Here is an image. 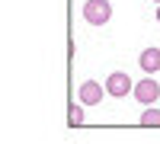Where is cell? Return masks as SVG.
Here are the masks:
<instances>
[{
  "label": "cell",
  "instance_id": "cell-1",
  "mask_svg": "<svg viewBox=\"0 0 160 144\" xmlns=\"http://www.w3.org/2000/svg\"><path fill=\"white\" fill-rule=\"evenodd\" d=\"M80 16H83L90 26H106L112 19V3L109 0H87L83 10H80Z\"/></svg>",
  "mask_w": 160,
  "mask_h": 144
},
{
  "label": "cell",
  "instance_id": "cell-2",
  "mask_svg": "<svg viewBox=\"0 0 160 144\" xmlns=\"http://www.w3.org/2000/svg\"><path fill=\"white\" fill-rule=\"evenodd\" d=\"M131 87H135V80L125 74V71H112L109 77H106V83H102V90H106V96H115V99H125V96H131Z\"/></svg>",
  "mask_w": 160,
  "mask_h": 144
},
{
  "label": "cell",
  "instance_id": "cell-3",
  "mask_svg": "<svg viewBox=\"0 0 160 144\" xmlns=\"http://www.w3.org/2000/svg\"><path fill=\"white\" fill-rule=\"evenodd\" d=\"M131 96H135L141 106H154V102L160 99V83L154 80V77H144V80H138L135 87H131Z\"/></svg>",
  "mask_w": 160,
  "mask_h": 144
},
{
  "label": "cell",
  "instance_id": "cell-4",
  "mask_svg": "<svg viewBox=\"0 0 160 144\" xmlns=\"http://www.w3.org/2000/svg\"><path fill=\"white\" fill-rule=\"evenodd\" d=\"M106 96V90L96 83V80H83L77 87V99H80V106H99Z\"/></svg>",
  "mask_w": 160,
  "mask_h": 144
},
{
  "label": "cell",
  "instance_id": "cell-5",
  "mask_svg": "<svg viewBox=\"0 0 160 144\" xmlns=\"http://www.w3.org/2000/svg\"><path fill=\"white\" fill-rule=\"evenodd\" d=\"M138 67L148 74V77H154L157 71H160V48L157 45H151V48H144L141 55H138Z\"/></svg>",
  "mask_w": 160,
  "mask_h": 144
},
{
  "label": "cell",
  "instance_id": "cell-6",
  "mask_svg": "<svg viewBox=\"0 0 160 144\" xmlns=\"http://www.w3.org/2000/svg\"><path fill=\"white\" fill-rule=\"evenodd\" d=\"M141 125H148V128H160V109L144 106V112H141Z\"/></svg>",
  "mask_w": 160,
  "mask_h": 144
},
{
  "label": "cell",
  "instance_id": "cell-7",
  "mask_svg": "<svg viewBox=\"0 0 160 144\" xmlns=\"http://www.w3.org/2000/svg\"><path fill=\"white\" fill-rule=\"evenodd\" d=\"M87 119H83V106H80V102H71V109H68V125H83Z\"/></svg>",
  "mask_w": 160,
  "mask_h": 144
},
{
  "label": "cell",
  "instance_id": "cell-8",
  "mask_svg": "<svg viewBox=\"0 0 160 144\" xmlns=\"http://www.w3.org/2000/svg\"><path fill=\"white\" fill-rule=\"evenodd\" d=\"M154 19H157V22H160V3H157V16H154Z\"/></svg>",
  "mask_w": 160,
  "mask_h": 144
},
{
  "label": "cell",
  "instance_id": "cell-9",
  "mask_svg": "<svg viewBox=\"0 0 160 144\" xmlns=\"http://www.w3.org/2000/svg\"><path fill=\"white\" fill-rule=\"evenodd\" d=\"M154 3H160V0H154Z\"/></svg>",
  "mask_w": 160,
  "mask_h": 144
}]
</instances>
